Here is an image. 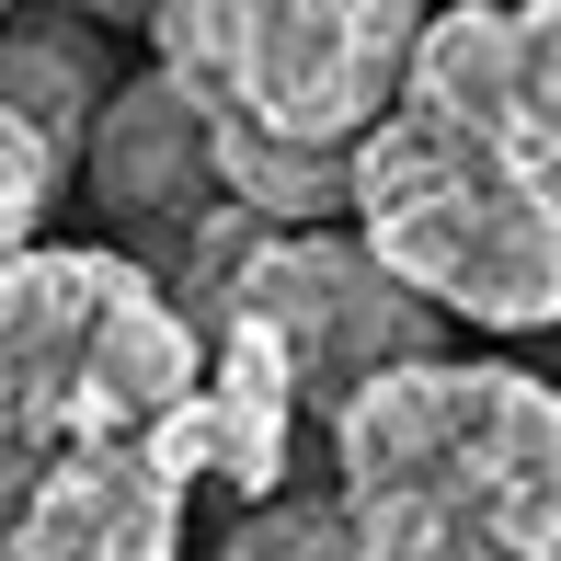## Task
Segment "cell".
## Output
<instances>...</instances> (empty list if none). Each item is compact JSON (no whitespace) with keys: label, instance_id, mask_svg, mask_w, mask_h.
<instances>
[{"label":"cell","instance_id":"1","mask_svg":"<svg viewBox=\"0 0 561 561\" xmlns=\"http://www.w3.org/2000/svg\"><path fill=\"white\" fill-rule=\"evenodd\" d=\"M355 561H561V401L516 355H413L333 401Z\"/></svg>","mask_w":561,"mask_h":561},{"label":"cell","instance_id":"2","mask_svg":"<svg viewBox=\"0 0 561 561\" xmlns=\"http://www.w3.org/2000/svg\"><path fill=\"white\" fill-rule=\"evenodd\" d=\"M344 218L378 275L470 333L561 321V126L447 115L390 92L344 138Z\"/></svg>","mask_w":561,"mask_h":561},{"label":"cell","instance_id":"3","mask_svg":"<svg viewBox=\"0 0 561 561\" xmlns=\"http://www.w3.org/2000/svg\"><path fill=\"white\" fill-rule=\"evenodd\" d=\"M207 367L195 310L138 264V252L23 241L0 264V447L58 458L149 436Z\"/></svg>","mask_w":561,"mask_h":561},{"label":"cell","instance_id":"4","mask_svg":"<svg viewBox=\"0 0 561 561\" xmlns=\"http://www.w3.org/2000/svg\"><path fill=\"white\" fill-rule=\"evenodd\" d=\"M424 0H149L161 81L207 149H344L390 104Z\"/></svg>","mask_w":561,"mask_h":561},{"label":"cell","instance_id":"5","mask_svg":"<svg viewBox=\"0 0 561 561\" xmlns=\"http://www.w3.org/2000/svg\"><path fill=\"white\" fill-rule=\"evenodd\" d=\"M207 275V321H252V333H275L298 378V413H333L355 378L378 367H413V355H436V310H424L401 275H378L367 252H355V229H264L241 218Z\"/></svg>","mask_w":561,"mask_h":561},{"label":"cell","instance_id":"6","mask_svg":"<svg viewBox=\"0 0 561 561\" xmlns=\"http://www.w3.org/2000/svg\"><path fill=\"white\" fill-rule=\"evenodd\" d=\"M287 436H298V378L275 333H252V321H207V367H195V390L172 401L161 424H149V458H161L172 481H218V493L264 504L287 493Z\"/></svg>","mask_w":561,"mask_h":561},{"label":"cell","instance_id":"7","mask_svg":"<svg viewBox=\"0 0 561 561\" xmlns=\"http://www.w3.org/2000/svg\"><path fill=\"white\" fill-rule=\"evenodd\" d=\"M0 561H184V481L138 436L58 447L0 516Z\"/></svg>","mask_w":561,"mask_h":561},{"label":"cell","instance_id":"8","mask_svg":"<svg viewBox=\"0 0 561 561\" xmlns=\"http://www.w3.org/2000/svg\"><path fill=\"white\" fill-rule=\"evenodd\" d=\"M81 172H92V195H104L126 229H149V218H184V229H195V218L218 207V184H207V126H195V104L161 81V69H138L126 92L92 104Z\"/></svg>","mask_w":561,"mask_h":561},{"label":"cell","instance_id":"9","mask_svg":"<svg viewBox=\"0 0 561 561\" xmlns=\"http://www.w3.org/2000/svg\"><path fill=\"white\" fill-rule=\"evenodd\" d=\"M207 561H355V539H344L333 493H264Z\"/></svg>","mask_w":561,"mask_h":561},{"label":"cell","instance_id":"10","mask_svg":"<svg viewBox=\"0 0 561 561\" xmlns=\"http://www.w3.org/2000/svg\"><path fill=\"white\" fill-rule=\"evenodd\" d=\"M58 172H69V161H58V149H46L12 104H0V264H12V252L46 229V207H58Z\"/></svg>","mask_w":561,"mask_h":561},{"label":"cell","instance_id":"11","mask_svg":"<svg viewBox=\"0 0 561 561\" xmlns=\"http://www.w3.org/2000/svg\"><path fill=\"white\" fill-rule=\"evenodd\" d=\"M81 12H104V23H149V0H81Z\"/></svg>","mask_w":561,"mask_h":561}]
</instances>
